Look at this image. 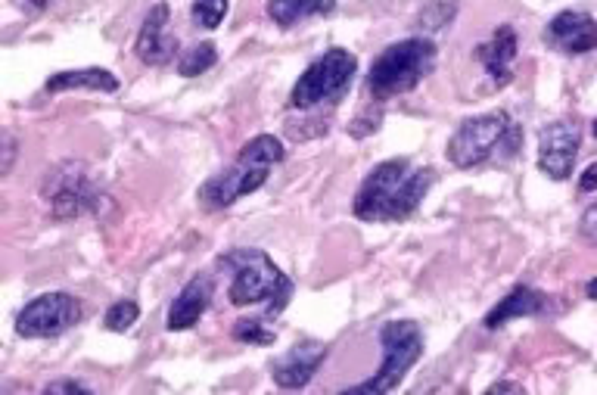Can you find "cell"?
Here are the masks:
<instances>
[{"label": "cell", "instance_id": "ba28073f", "mask_svg": "<svg viewBox=\"0 0 597 395\" xmlns=\"http://www.w3.org/2000/svg\"><path fill=\"white\" fill-rule=\"evenodd\" d=\"M81 321V302L69 293H44L16 315V333L22 340H50Z\"/></svg>", "mask_w": 597, "mask_h": 395}, {"label": "cell", "instance_id": "4316f807", "mask_svg": "<svg viewBox=\"0 0 597 395\" xmlns=\"http://www.w3.org/2000/svg\"><path fill=\"white\" fill-rule=\"evenodd\" d=\"M579 234H582L585 240L597 243V203H594V206H588V209L582 212V221H579Z\"/></svg>", "mask_w": 597, "mask_h": 395}, {"label": "cell", "instance_id": "6da1fadb", "mask_svg": "<svg viewBox=\"0 0 597 395\" xmlns=\"http://www.w3.org/2000/svg\"><path fill=\"white\" fill-rule=\"evenodd\" d=\"M283 156H287V150H283V144L274 134H259V137L246 140L234 165L224 168V172H218L215 178H209L203 187H199V203L206 209L234 206L240 196L255 193L268 181L271 168L277 162H283Z\"/></svg>", "mask_w": 597, "mask_h": 395}, {"label": "cell", "instance_id": "ffe728a7", "mask_svg": "<svg viewBox=\"0 0 597 395\" xmlns=\"http://www.w3.org/2000/svg\"><path fill=\"white\" fill-rule=\"evenodd\" d=\"M215 63H218V50H215V44H212V41L193 44V47H187V50L178 56V75H184V78H196V75L209 72Z\"/></svg>", "mask_w": 597, "mask_h": 395}, {"label": "cell", "instance_id": "d4e9b609", "mask_svg": "<svg viewBox=\"0 0 597 395\" xmlns=\"http://www.w3.org/2000/svg\"><path fill=\"white\" fill-rule=\"evenodd\" d=\"M380 109H364L361 116L349 125V134L352 137H367V134H374L377 128H380Z\"/></svg>", "mask_w": 597, "mask_h": 395}, {"label": "cell", "instance_id": "f1b7e54d", "mask_svg": "<svg viewBox=\"0 0 597 395\" xmlns=\"http://www.w3.org/2000/svg\"><path fill=\"white\" fill-rule=\"evenodd\" d=\"M579 190H582V193L597 190V162H594V165H588L585 172H582V178H579Z\"/></svg>", "mask_w": 597, "mask_h": 395}, {"label": "cell", "instance_id": "44dd1931", "mask_svg": "<svg viewBox=\"0 0 597 395\" xmlns=\"http://www.w3.org/2000/svg\"><path fill=\"white\" fill-rule=\"evenodd\" d=\"M454 16H458V4H454V0H433V4H426L420 10L417 25H420V32L436 35L454 22Z\"/></svg>", "mask_w": 597, "mask_h": 395}, {"label": "cell", "instance_id": "f546056e", "mask_svg": "<svg viewBox=\"0 0 597 395\" xmlns=\"http://www.w3.org/2000/svg\"><path fill=\"white\" fill-rule=\"evenodd\" d=\"M13 4L19 10H25V13H41V10H47L53 4V0H13Z\"/></svg>", "mask_w": 597, "mask_h": 395}, {"label": "cell", "instance_id": "30bf717a", "mask_svg": "<svg viewBox=\"0 0 597 395\" xmlns=\"http://www.w3.org/2000/svg\"><path fill=\"white\" fill-rule=\"evenodd\" d=\"M582 147V131L576 122H551L538 131V168L551 181H566L573 175L576 159Z\"/></svg>", "mask_w": 597, "mask_h": 395}, {"label": "cell", "instance_id": "52a82bcc", "mask_svg": "<svg viewBox=\"0 0 597 395\" xmlns=\"http://www.w3.org/2000/svg\"><path fill=\"white\" fill-rule=\"evenodd\" d=\"M514 125L507 112H486L458 125V131L448 140V162L454 168H476L482 162H489L498 153V144L504 140L507 128Z\"/></svg>", "mask_w": 597, "mask_h": 395}, {"label": "cell", "instance_id": "9a60e30c", "mask_svg": "<svg viewBox=\"0 0 597 395\" xmlns=\"http://www.w3.org/2000/svg\"><path fill=\"white\" fill-rule=\"evenodd\" d=\"M479 63L486 66V72L492 75L495 84H507L510 81V66L517 60V32L510 25H501L492 35V41L476 47Z\"/></svg>", "mask_w": 597, "mask_h": 395}, {"label": "cell", "instance_id": "9c48e42d", "mask_svg": "<svg viewBox=\"0 0 597 395\" xmlns=\"http://www.w3.org/2000/svg\"><path fill=\"white\" fill-rule=\"evenodd\" d=\"M414 172L408 159H386L377 168H371L358 187L355 196V215L361 221H389V209L398 187L408 181V175Z\"/></svg>", "mask_w": 597, "mask_h": 395}, {"label": "cell", "instance_id": "4dcf8cb0", "mask_svg": "<svg viewBox=\"0 0 597 395\" xmlns=\"http://www.w3.org/2000/svg\"><path fill=\"white\" fill-rule=\"evenodd\" d=\"M489 395H498V392H526L520 383H510V380H498V383H492L489 389H486Z\"/></svg>", "mask_w": 597, "mask_h": 395}, {"label": "cell", "instance_id": "83f0119b", "mask_svg": "<svg viewBox=\"0 0 597 395\" xmlns=\"http://www.w3.org/2000/svg\"><path fill=\"white\" fill-rule=\"evenodd\" d=\"M13 159H16V137L13 134H4V175H10L13 172Z\"/></svg>", "mask_w": 597, "mask_h": 395}, {"label": "cell", "instance_id": "5b68a950", "mask_svg": "<svg viewBox=\"0 0 597 395\" xmlns=\"http://www.w3.org/2000/svg\"><path fill=\"white\" fill-rule=\"evenodd\" d=\"M380 346H383V364L380 371L364 380L358 386H352L346 395L352 392H371V395H383L392 392L398 383L408 377V371L420 361L423 355V333L414 321H386L380 330Z\"/></svg>", "mask_w": 597, "mask_h": 395}, {"label": "cell", "instance_id": "8fae6325", "mask_svg": "<svg viewBox=\"0 0 597 395\" xmlns=\"http://www.w3.org/2000/svg\"><path fill=\"white\" fill-rule=\"evenodd\" d=\"M178 47L181 44L172 35V10H168V4H156L137 32V41H134L137 60L147 66H168L178 56Z\"/></svg>", "mask_w": 597, "mask_h": 395}, {"label": "cell", "instance_id": "2e32d148", "mask_svg": "<svg viewBox=\"0 0 597 395\" xmlns=\"http://www.w3.org/2000/svg\"><path fill=\"white\" fill-rule=\"evenodd\" d=\"M47 94H63V91H100V94H116L119 78L109 69L91 66V69H66L53 72L44 84Z\"/></svg>", "mask_w": 597, "mask_h": 395}, {"label": "cell", "instance_id": "ac0fdd59", "mask_svg": "<svg viewBox=\"0 0 597 395\" xmlns=\"http://www.w3.org/2000/svg\"><path fill=\"white\" fill-rule=\"evenodd\" d=\"M436 181V172L433 168H414V172L408 175V181L398 187L395 193V200H392V209H389V221H405L417 212V206L423 203V196L426 190L433 187Z\"/></svg>", "mask_w": 597, "mask_h": 395}, {"label": "cell", "instance_id": "7402d4cb", "mask_svg": "<svg viewBox=\"0 0 597 395\" xmlns=\"http://www.w3.org/2000/svg\"><path fill=\"white\" fill-rule=\"evenodd\" d=\"M140 318V305L134 299H119L109 305V312L103 318V327L112 330V333H128Z\"/></svg>", "mask_w": 597, "mask_h": 395}, {"label": "cell", "instance_id": "d6986e66", "mask_svg": "<svg viewBox=\"0 0 597 395\" xmlns=\"http://www.w3.org/2000/svg\"><path fill=\"white\" fill-rule=\"evenodd\" d=\"M336 10V0H268V16L271 22L293 28L311 16H327Z\"/></svg>", "mask_w": 597, "mask_h": 395}, {"label": "cell", "instance_id": "e0dca14e", "mask_svg": "<svg viewBox=\"0 0 597 395\" xmlns=\"http://www.w3.org/2000/svg\"><path fill=\"white\" fill-rule=\"evenodd\" d=\"M545 305H548V296L545 293H538L532 287H514L510 290L492 312L486 315V330H498L510 321H517V318H529V315H538V312H545Z\"/></svg>", "mask_w": 597, "mask_h": 395}, {"label": "cell", "instance_id": "8992f818", "mask_svg": "<svg viewBox=\"0 0 597 395\" xmlns=\"http://www.w3.org/2000/svg\"><path fill=\"white\" fill-rule=\"evenodd\" d=\"M355 72H358V60L349 50L343 47L327 50L321 60L311 63L296 81L293 97H290L293 109H315L321 103H336L349 91Z\"/></svg>", "mask_w": 597, "mask_h": 395}, {"label": "cell", "instance_id": "d6a6232c", "mask_svg": "<svg viewBox=\"0 0 597 395\" xmlns=\"http://www.w3.org/2000/svg\"><path fill=\"white\" fill-rule=\"evenodd\" d=\"M594 137H597V119H594Z\"/></svg>", "mask_w": 597, "mask_h": 395}, {"label": "cell", "instance_id": "3957f363", "mask_svg": "<svg viewBox=\"0 0 597 395\" xmlns=\"http://www.w3.org/2000/svg\"><path fill=\"white\" fill-rule=\"evenodd\" d=\"M436 44L430 38H408L389 44L371 66L367 91L374 100H392L398 94L414 91L417 84L436 69Z\"/></svg>", "mask_w": 597, "mask_h": 395}, {"label": "cell", "instance_id": "4fadbf2b", "mask_svg": "<svg viewBox=\"0 0 597 395\" xmlns=\"http://www.w3.org/2000/svg\"><path fill=\"white\" fill-rule=\"evenodd\" d=\"M212 293H215V284L209 274H193L187 284L181 287L178 299L168 308V318H165V327L178 333V330H190L196 327V321L203 318V312L212 302Z\"/></svg>", "mask_w": 597, "mask_h": 395}, {"label": "cell", "instance_id": "7a4b0ae2", "mask_svg": "<svg viewBox=\"0 0 597 395\" xmlns=\"http://www.w3.org/2000/svg\"><path fill=\"white\" fill-rule=\"evenodd\" d=\"M218 265L231 271V290H227L231 305L246 308L268 302V315H277L287 308L293 284L262 249H231L227 256L218 259Z\"/></svg>", "mask_w": 597, "mask_h": 395}, {"label": "cell", "instance_id": "484cf974", "mask_svg": "<svg viewBox=\"0 0 597 395\" xmlns=\"http://www.w3.org/2000/svg\"><path fill=\"white\" fill-rule=\"evenodd\" d=\"M63 392H72V395H88L91 386H84L78 380H53L44 386V395H63Z\"/></svg>", "mask_w": 597, "mask_h": 395}, {"label": "cell", "instance_id": "1f68e13d", "mask_svg": "<svg viewBox=\"0 0 597 395\" xmlns=\"http://www.w3.org/2000/svg\"><path fill=\"white\" fill-rule=\"evenodd\" d=\"M588 299H597V277L588 284Z\"/></svg>", "mask_w": 597, "mask_h": 395}, {"label": "cell", "instance_id": "7c38bea8", "mask_svg": "<svg viewBox=\"0 0 597 395\" xmlns=\"http://www.w3.org/2000/svg\"><path fill=\"white\" fill-rule=\"evenodd\" d=\"M545 44H551L560 53H570V56L591 53V50H597V22L591 13L563 10L548 22Z\"/></svg>", "mask_w": 597, "mask_h": 395}, {"label": "cell", "instance_id": "277c9868", "mask_svg": "<svg viewBox=\"0 0 597 395\" xmlns=\"http://www.w3.org/2000/svg\"><path fill=\"white\" fill-rule=\"evenodd\" d=\"M41 196L47 200L53 218H63V221L78 218V215H100L106 203V193L91 181L84 162H75V159H66L50 168L41 184Z\"/></svg>", "mask_w": 597, "mask_h": 395}, {"label": "cell", "instance_id": "5bb4252c", "mask_svg": "<svg viewBox=\"0 0 597 395\" xmlns=\"http://www.w3.org/2000/svg\"><path fill=\"white\" fill-rule=\"evenodd\" d=\"M327 361L324 343H299L274 364V383L280 389H302L318 374V368Z\"/></svg>", "mask_w": 597, "mask_h": 395}, {"label": "cell", "instance_id": "603a6c76", "mask_svg": "<svg viewBox=\"0 0 597 395\" xmlns=\"http://www.w3.org/2000/svg\"><path fill=\"white\" fill-rule=\"evenodd\" d=\"M227 7H231V0H193L190 7V19L196 28H218L227 16Z\"/></svg>", "mask_w": 597, "mask_h": 395}, {"label": "cell", "instance_id": "cb8c5ba5", "mask_svg": "<svg viewBox=\"0 0 597 395\" xmlns=\"http://www.w3.org/2000/svg\"><path fill=\"white\" fill-rule=\"evenodd\" d=\"M234 340L240 343H252V346H271L274 343V333L265 327V321L259 318H243L234 327Z\"/></svg>", "mask_w": 597, "mask_h": 395}]
</instances>
